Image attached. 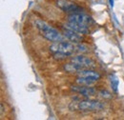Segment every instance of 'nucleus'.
Returning <instances> with one entry per match:
<instances>
[{
    "mask_svg": "<svg viewBox=\"0 0 124 120\" xmlns=\"http://www.w3.org/2000/svg\"><path fill=\"white\" fill-rule=\"evenodd\" d=\"M67 21L78 23V24H83V25H87V26H90V24L93 23L92 17L90 15L83 14L82 12L70 14L67 17Z\"/></svg>",
    "mask_w": 124,
    "mask_h": 120,
    "instance_id": "obj_6",
    "label": "nucleus"
},
{
    "mask_svg": "<svg viewBox=\"0 0 124 120\" xmlns=\"http://www.w3.org/2000/svg\"><path fill=\"white\" fill-rule=\"evenodd\" d=\"M95 66L94 61L89 57H86L84 55H78L75 57H72L71 62L66 64L64 66V69L66 72L69 73H78L81 70L84 69H92Z\"/></svg>",
    "mask_w": 124,
    "mask_h": 120,
    "instance_id": "obj_3",
    "label": "nucleus"
},
{
    "mask_svg": "<svg viewBox=\"0 0 124 120\" xmlns=\"http://www.w3.org/2000/svg\"><path fill=\"white\" fill-rule=\"evenodd\" d=\"M50 51L53 52L54 58L64 59L77 52V44L64 40L59 42H54L53 45L50 46Z\"/></svg>",
    "mask_w": 124,
    "mask_h": 120,
    "instance_id": "obj_1",
    "label": "nucleus"
},
{
    "mask_svg": "<svg viewBox=\"0 0 124 120\" xmlns=\"http://www.w3.org/2000/svg\"><path fill=\"white\" fill-rule=\"evenodd\" d=\"M72 90H74L75 92H78L79 94L86 96V97H90L95 94V90L92 87H87L85 85H79V86H72L71 87Z\"/></svg>",
    "mask_w": 124,
    "mask_h": 120,
    "instance_id": "obj_9",
    "label": "nucleus"
},
{
    "mask_svg": "<svg viewBox=\"0 0 124 120\" xmlns=\"http://www.w3.org/2000/svg\"><path fill=\"white\" fill-rule=\"evenodd\" d=\"M99 94H100L102 97H105V98H110V97H111L110 92L107 91V90H101V91L99 92Z\"/></svg>",
    "mask_w": 124,
    "mask_h": 120,
    "instance_id": "obj_12",
    "label": "nucleus"
},
{
    "mask_svg": "<svg viewBox=\"0 0 124 120\" xmlns=\"http://www.w3.org/2000/svg\"><path fill=\"white\" fill-rule=\"evenodd\" d=\"M56 6L61 11H63L64 13H68V14L82 12V9L78 5H77L74 2L69 1V0H57L56 1Z\"/></svg>",
    "mask_w": 124,
    "mask_h": 120,
    "instance_id": "obj_7",
    "label": "nucleus"
},
{
    "mask_svg": "<svg viewBox=\"0 0 124 120\" xmlns=\"http://www.w3.org/2000/svg\"><path fill=\"white\" fill-rule=\"evenodd\" d=\"M65 27L68 29L75 30L77 32H79L81 34H87L89 33V27L87 25H83V24H78V23H74V22H67L65 24Z\"/></svg>",
    "mask_w": 124,
    "mask_h": 120,
    "instance_id": "obj_10",
    "label": "nucleus"
},
{
    "mask_svg": "<svg viewBox=\"0 0 124 120\" xmlns=\"http://www.w3.org/2000/svg\"><path fill=\"white\" fill-rule=\"evenodd\" d=\"M78 108L80 111H99L104 108V105L96 100H92V99H86V100H81L78 102L77 106L75 108Z\"/></svg>",
    "mask_w": 124,
    "mask_h": 120,
    "instance_id": "obj_5",
    "label": "nucleus"
},
{
    "mask_svg": "<svg viewBox=\"0 0 124 120\" xmlns=\"http://www.w3.org/2000/svg\"><path fill=\"white\" fill-rule=\"evenodd\" d=\"M100 79V75L97 72H94L91 69H84L78 73V82L79 85L90 86L94 84L96 81Z\"/></svg>",
    "mask_w": 124,
    "mask_h": 120,
    "instance_id": "obj_4",
    "label": "nucleus"
},
{
    "mask_svg": "<svg viewBox=\"0 0 124 120\" xmlns=\"http://www.w3.org/2000/svg\"><path fill=\"white\" fill-rule=\"evenodd\" d=\"M35 27L37 28V30H39L40 34L48 39L49 41L52 42H59L63 41L65 36L62 35L61 33L57 30H55L54 28H53L50 24H48L47 22L41 20V19H37L34 22Z\"/></svg>",
    "mask_w": 124,
    "mask_h": 120,
    "instance_id": "obj_2",
    "label": "nucleus"
},
{
    "mask_svg": "<svg viewBox=\"0 0 124 120\" xmlns=\"http://www.w3.org/2000/svg\"><path fill=\"white\" fill-rule=\"evenodd\" d=\"M110 81H111V86H112V90L115 92H117L118 89V85H119V81L117 79V77L116 75H112L110 77Z\"/></svg>",
    "mask_w": 124,
    "mask_h": 120,
    "instance_id": "obj_11",
    "label": "nucleus"
},
{
    "mask_svg": "<svg viewBox=\"0 0 124 120\" xmlns=\"http://www.w3.org/2000/svg\"><path fill=\"white\" fill-rule=\"evenodd\" d=\"M63 35L65 36V38L75 44H78V43H80L82 40H83V37L81 36V33L79 32H77L75 30H71V29H64L63 30Z\"/></svg>",
    "mask_w": 124,
    "mask_h": 120,
    "instance_id": "obj_8",
    "label": "nucleus"
},
{
    "mask_svg": "<svg viewBox=\"0 0 124 120\" xmlns=\"http://www.w3.org/2000/svg\"><path fill=\"white\" fill-rule=\"evenodd\" d=\"M109 4H110L111 8H114V0H109Z\"/></svg>",
    "mask_w": 124,
    "mask_h": 120,
    "instance_id": "obj_13",
    "label": "nucleus"
},
{
    "mask_svg": "<svg viewBox=\"0 0 124 120\" xmlns=\"http://www.w3.org/2000/svg\"><path fill=\"white\" fill-rule=\"evenodd\" d=\"M3 112H4V107H3V105L1 104V115L3 114Z\"/></svg>",
    "mask_w": 124,
    "mask_h": 120,
    "instance_id": "obj_14",
    "label": "nucleus"
}]
</instances>
